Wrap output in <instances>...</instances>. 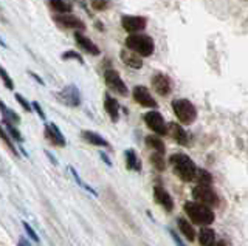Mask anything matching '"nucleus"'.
I'll return each mask as SVG.
<instances>
[{
  "mask_svg": "<svg viewBox=\"0 0 248 246\" xmlns=\"http://www.w3.org/2000/svg\"><path fill=\"white\" fill-rule=\"evenodd\" d=\"M169 164L172 166L174 174L183 181H192L196 178L197 167L194 161L185 153H174L169 157Z\"/></svg>",
  "mask_w": 248,
  "mask_h": 246,
  "instance_id": "f257e3e1",
  "label": "nucleus"
},
{
  "mask_svg": "<svg viewBox=\"0 0 248 246\" xmlns=\"http://www.w3.org/2000/svg\"><path fill=\"white\" fill-rule=\"evenodd\" d=\"M185 212L188 214V217L191 218L192 223L200 226H208L214 221V212L211 211V207L199 203V202H188L185 204Z\"/></svg>",
  "mask_w": 248,
  "mask_h": 246,
  "instance_id": "f03ea898",
  "label": "nucleus"
},
{
  "mask_svg": "<svg viewBox=\"0 0 248 246\" xmlns=\"http://www.w3.org/2000/svg\"><path fill=\"white\" fill-rule=\"evenodd\" d=\"M126 47L129 50H132V51H135L137 55L143 56V58H147V56H151L152 53H154L155 45H154L152 37L146 36V34H137V33H134V34L127 36Z\"/></svg>",
  "mask_w": 248,
  "mask_h": 246,
  "instance_id": "7ed1b4c3",
  "label": "nucleus"
},
{
  "mask_svg": "<svg viewBox=\"0 0 248 246\" xmlns=\"http://www.w3.org/2000/svg\"><path fill=\"white\" fill-rule=\"evenodd\" d=\"M172 109L177 119L182 122V124H192L197 118V110L194 104L188 99H175L172 102Z\"/></svg>",
  "mask_w": 248,
  "mask_h": 246,
  "instance_id": "20e7f679",
  "label": "nucleus"
},
{
  "mask_svg": "<svg viewBox=\"0 0 248 246\" xmlns=\"http://www.w3.org/2000/svg\"><path fill=\"white\" fill-rule=\"evenodd\" d=\"M192 197L196 202L203 203L209 207L219 204V197H217V194L211 189V186H208V184H197V186L192 189Z\"/></svg>",
  "mask_w": 248,
  "mask_h": 246,
  "instance_id": "39448f33",
  "label": "nucleus"
},
{
  "mask_svg": "<svg viewBox=\"0 0 248 246\" xmlns=\"http://www.w3.org/2000/svg\"><path fill=\"white\" fill-rule=\"evenodd\" d=\"M144 122H146V126L149 127L152 132L155 135H158V136H165L168 135V126H166V122H165V118H163V115L157 110H151V112H147L144 116H143Z\"/></svg>",
  "mask_w": 248,
  "mask_h": 246,
  "instance_id": "423d86ee",
  "label": "nucleus"
},
{
  "mask_svg": "<svg viewBox=\"0 0 248 246\" xmlns=\"http://www.w3.org/2000/svg\"><path fill=\"white\" fill-rule=\"evenodd\" d=\"M104 81H106V86L110 88L113 93L120 95V96H127L129 90L126 87V84H124V81L121 79V76L118 74V72L115 70H107L104 73Z\"/></svg>",
  "mask_w": 248,
  "mask_h": 246,
  "instance_id": "0eeeda50",
  "label": "nucleus"
},
{
  "mask_svg": "<svg viewBox=\"0 0 248 246\" xmlns=\"http://www.w3.org/2000/svg\"><path fill=\"white\" fill-rule=\"evenodd\" d=\"M58 99L65 104L67 107H79L81 105V95H79V90H78L76 86H73V84H70V86L64 87L61 91H58L56 93Z\"/></svg>",
  "mask_w": 248,
  "mask_h": 246,
  "instance_id": "6e6552de",
  "label": "nucleus"
},
{
  "mask_svg": "<svg viewBox=\"0 0 248 246\" xmlns=\"http://www.w3.org/2000/svg\"><path fill=\"white\" fill-rule=\"evenodd\" d=\"M121 25L127 33L134 34V33L143 31L147 25V20L146 17H141V16H123Z\"/></svg>",
  "mask_w": 248,
  "mask_h": 246,
  "instance_id": "1a4fd4ad",
  "label": "nucleus"
},
{
  "mask_svg": "<svg viewBox=\"0 0 248 246\" xmlns=\"http://www.w3.org/2000/svg\"><path fill=\"white\" fill-rule=\"evenodd\" d=\"M152 87L160 96H168L172 91V81H170L169 76L157 73L152 76Z\"/></svg>",
  "mask_w": 248,
  "mask_h": 246,
  "instance_id": "9d476101",
  "label": "nucleus"
},
{
  "mask_svg": "<svg viewBox=\"0 0 248 246\" xmlns=\"http://www.w3.org/2000/svg\"><path fill=\"white\" fill-rule=\"evenodd\" d=\"M132 95H134V99L140 105L147 107V109H155V107H157V101H155L154 96L151 95V91L144 86H137Z\"/></svg>",
  "mask_w": 248,
  "mask_h": 246,
  "instance_id": "9b49d317",
  "label": "nucleus"
},
{
  "mask_svg": "<svg viewBox=\"0 0 248 246\" xmlns=\"http://www.w3.org/2000/svg\"><path fill=\"white\" fill-rule=\"evenodd\" d=\"M54 22H56L58 25L64 27V28H70V29H76V31H82L85 28L84 22L76 17V16H72L70 13L67 14H59V16L54 17Z\"/></svg>",
  "mask_w": 248,
  "mask_h": 246,
  "instance_id": "f8f14e48",
  "label": "nucleus"
},
{
  "mask_svg": "<svg viewBox=\"0 0 248 246\" xmlns=\"http://www.w3.org/2000/svg\"><path fill=\"white\" fill-rule=\"evenodd\" d=\"M154 198H155V202H157L165 211L172 212V209H174V200H172V197L169 195V192L165 188L155 186L154 188Z\"/></svg>",
  "mask_w": 248,
  "mask_h": 246,
  "instance_id": "ddd939ff",
  "label": "nucleus"
},
{
  "mask_svg": "<svg viewBox=\"0 0 248 246\" xmlns=\"http://www.w3.org/2000/svg\"><path fill=\"white\" fill-rule=\"evenodd\" d=\"M45 136L53 145H58V147H64V145H65V138H64V135H62L59 127L54 124V122L45 126Z\"/></svg>",
  "mask_w": 248,
  "mask_h": 246,
  "instance_id": "4468645a",
  "label": "nucleus"
},
{
  "mask_svg": "<svg viewBox=\"0 0 248 246\" xmlns=\"http://www.w3.org/2000/svg\"><path fill=\"white\" fill-rule=\"evenodd\" d=\"M75 41H76L78 45H79L81 50H84L85 53H89V55H92V56H98L101 53L99 48H98V45H95V42L90 41L87 36H84L79 31L75 33Z\"/></svg>",
  "mask_w": 248,
  "mask_h": 246,
  "instance_id": "2eb2a0df",
  "label": "nucleus"
},
{
  "mask_svg": "<svg viewBox=\"0 0 248 246\" xmlns=\"http://www.w3.org/2000/svg\"><path fill=\"white\" fill-rule=\"evenodd\" d=\"M121 60L124 64H126L127 67H130V68H141L143 67V59H141V56L140 55H137L135 51H132V50H129V48H124L123 51H121Z\"/></svg>",
  "mask_w": 248,
  "mask_h": 246,
  "instance_id": "dca6fc26",
  "label": "nucleus"
},
{
  "mask_svg": "<svg viewBox=\"0 0 248 246\" xmlns=\"http://www.w3.org/2000/svg\"><path fill=\"white\" fill-rule=\"evenodd\" d=\"M168 133L174 138V140L182 144V145H188L189 140H188V133L185 132V130L182 129L180 124H175V122H170L169 127H168Z\"/></svg>",
  "mask_w": 248,
  "mask_h": 246,
  "instance_id": "f3484780",
  "label": "nucleus"
},
{
  "mask_svg": "<svg viewBox=\"0 0 248 246\" xmlns=\"http://www.w3.org/2000/svg\"><path fill=\"white\" fill-rule=\"evenodd\" d=\"M104 109H106L107 115L110 116V119L113 122L118 121V118H120V104H118V101H116L115 98H112L110 95L106 96V99H104Z\"/></svg>",
  "mask_w": 248,
  "mask_h": 246,
  "instance_id": "a211bd4d",
  "label": "nucleus"
},
{
  "mask_svg": "<svg viewBox=\"0 0 248 246\" xmlns=\"http://www.w3.org/2000/svg\"><path fill=\"white\" fill-rule=\"evenodd\" d=\"M81 135H82L84 140L92 145H98V147H110L108 141L104 140V138L101 135H98L96 132H92V130H82Z\"/></svg>",
  "mask_w": 248,
  "mask_h": 246,
  "instance_id": "6ab92c4d",
  "label": "nucleus"
},
{
  "mask_svg": "<svg viewBox=\"0 0 248 246\" xmlns=\"http://www.w3.org/2000/svg\"><path fill=\"white\" fill-rule=\"evenodd\" d=\"M0 113L3 115V121L5 122H10L13 126H17L20 122V116L16 112H13L10 107H8L2 99H0Z\"/></svg>",
  "mask_w": 248,
  "mask_h": 246,
  "instance_id": "aec40b11",
  "label": "nucleus"
},
{
  "mask_svg": "<svg viewBox=\"0 0 248 246\" xmlns=\"http://www.w3.org/2000/svg\"><path fill=\"white\" fill-rule=\"evenodd\" d=\"M177 225H178V229H180L182 235L186 237V240L194 242V238H196V231H194V226L191 225V223L185 218H178Z\"/></svg>",
  "mask_w": 248,
  "mask_h": 246,
  "instance_id": "412c9836",
  "label": "nucleus"
},
{
  "mask_svg": "<svg viewBox=\"0 0 248 246\" xmlns=\"http://www.w3.org/2000/svg\"><path fill=\"white\" fill-rule=\"evenodd\" d=\"M124 155H126V166H127L129 171H135V172L141 171V161L138 159V157H137V153H135L134 149L126 150Z\"/></svg>",
  "mask_w": 248,
  "mask_h": 246,
  "instance_id": "4be33fe9",
  "label": "nucleus"
},
{
  "mask_svg": "<svg viewBox=\"0 0 248 246\" xmlns=\"http://www.w3.org/2000/svg\"><path fill=\"white\" fill-rule=\"evenodd\" d=\"M199 242H200L202 246H209V245H213V243L216 242V234H214V231L203 226V228L200 229V232H199Z\"/></svg>",
  "mask_w": 248,
  "mask_h": 246,
  "instance_id": "5701e85b",
  "label": "nucleus"
},
{
  "mask_svg": "<svg viewBox=\"0 0 248 246\" xmlns=\"http://www.w3.org/2000/svg\"><path fill=\"white\" fill-rule=\"evenodd\" d=\"M146 144L149 145L151 149H154L155 152H158V153H165V150H166L165 143H163L157 135H149V136H146Z\"/></svg>",
  "mask_w": 248,
  "mask_h": 246,
  "instance_id": "b1692460",
  "label": "nucleus"
},
{
  "mask_svg": "<svg viewBox=\"0 0 248 246\" xmlns=\"http://www.w3.org/2000/svg\"><path fill=\"white\" fill-rule=\"evenodd\" d=\"M50 6L59 14H67L72 11V6H70L65 0H50Z\"/></svg>",
  "mask_w": 248,
  "mask_h": 246,
  "instance_id": "393cba45",
  "label": "nucleus"
},
{
  "mask_svg": "<svg viewBox=\"0 0 248 246\" xmlns=\"http://www.w3.org/2000/svg\"><path fill=\"white\" fill-rule=\"evenodd\" d=\"M0 140H2V141H3V144L6 145V147L11 150V153H14V155L17 157V149H16V145H14V144H13V141H11V138L8 136L6 130H5L2 126H0Z\"/></svg>",
  "mask_w": 248,
  "mask_h": 246,
  "instance_id": "a878e982",
  "label": "nucleus"
},
{
  "mask_svg": "<svg viewBox=\"0 0 248 246\" xmlns=\"http://www.w3.org/2000/svg\"><path fill=\"white\" fill-rule=\"evenodd\" d=\"M151 163L155 169H158V171H165L166 167V163H165V158H163V153H158L155 152L151 155Z\"/></svg>",
  "mask_w": 248,
  "mask_h": 246,
  "instance_id": "bb28decb",
  "label": "nucleus"
},
{
  "mask_svg": "<svg viewBox=\"0 0 248 246\" xmlns=\"http://www.w3.org/2000/svg\"><path fill=\"white\" fill-rule=\"evenodd\" d=\"M194 180H197L199 184H208V186H211V175H209V172L203 171V169H197V172H196V178Z\"/></svg>",
  "mask_w": 248,
  "mask_h": 246,
  "instance_id": "cd10ccee",
  "label": "nucleus"
},
{
  "mask_svg": "<svg viewBox=\"0 0 248 246\" xmlns=\"http://www.w3.org/2000/svg\"><path fill=\"white\" fill-rule=\"evenodd\" d=\"M62 60H76V62H79V64H84V59L82 56L79 55V53H76L73 50H68L65 53H62Z\"/></svg>",
  "mask_w": 248,
  "mask_h": 246,
  "instance_id": "c85d7f7f",
  "label": "nucleus"
},
{
  "mask_svg": "<svg viewBox=\"0 0 248 246\" xmlns=\"http://www.w3.org/2000/svg\"><path fill=\"white\" fill-rule=\"evenodd\" d=\"M3 124H5V129H6V132L11 135V138H14V140L17 141V143H22V141H23V138H22V135H20V132H19V130L16 129V126L10 124V122H5V121H3Z\"/></svg>",
  "mask_w": 248,
  "mask_h": 246,
  "instance_id": "c756f323",
  "label": "nucleus"
},
{
  "mask_svg": "<svg viewBox=\"0 0 248 246\" xmlns=\"http://www.w3.org/2000/svg\"><path fill=\"white\" fill-rule=\"evenodd\" d=\"M0 78H2V81H3V84L6 86L8 90H14V82H13L11 76L8 74V72L5 70L3 67H0Z\"/></svg>",
  "mask_w": 248,
  "mask_h": 246,
  "instance_id": "7c9ffc66",
  "label": "nucleus"
},
{
  "mask_svg": "<svg viewBox=\"0 0 248 246\" xmlns=\"http://www.w3.org/2000/svg\"><path fill=\"white\" fill-rule=\"evenodd\" d=\"M70 172H72V175L75 176V180H76V183H78V184H79V186H81V188H84L85 190H89V192H90V194H93V195H98L95 189H92L90 186H87V184H85V183H84V181H82V180L79 178V175H78V174H76V171H75V169H73V167H70Z\"/></svg>",
  "mask_w": 248,
  "mask_h": 246,
  "instance_id": "2f4dec72",
  "label": "nucleus"
},
{
  "mask_svg": "<svg viewBox=\"0 0 248 246\" xmlns=\"http://www.w3.org/2000/svg\"><path fill=\"white\" fill-rule=\"evenodd\" d=\"M14 98H16V101H17V102L20 104V107H22V109L25 110V112H33V105H31V104H30V102L27 101V99L23 98L20 93H16V95H14Z\"/></svg>",
  "mask_w": 248,
  "mask_h": 246,
  "instance_id": "473e14b6",
  "label": "nucleus"
},
{
  "mask_svg": "<svg viewBox=\"0 0 248 246\" xmlns=\"http://www.w3.org/2000/svg\"><path fill=\"white\" fill-rule=\"evenodd\" d=\"M108 0H92V8L95 11H106L108 8Z\"/></svg>",
  "mask_w": 248,
  "mask_h": 246,
  "instance_id": "72a5a7b5",
  "label": "nucleus"
},
{
  "mask_svg": "<svg viewBox=\"0 0 248 246\" xmlns=\"http://www.w3.org/2000/svg\"><path fill=\"white\" fill-rule=\"evenodd\" d=\"M22 226H23V229H25V232L28 234V237L31 238V240H34L36 243H39V237H37V234H36V231L31 228L27 221H22Z\"/></svg>",
  "mask_w": 248,
  "mask_h": 246,
  "instance_id": "f704fd0d",
  "label": "nucleus"
},
{
  "mask_svg": "<svg viewBox=\"0 0 248 246\" xmlns=\"http://www.w3.org/2000/svg\"><path fill=\"white\" fill-rule=\"evenodd\" d=\"M31 105H33V110L39 115V116H41V119H42V121H45V119H46V116H45V113H44V110H42L41 104H39L37 101H33V102H31Z\"/></svg>",
  "mask_w": 248,
  "mask_h": 246,
  "instance_id": "c9c22d12",
  "label": "nucleus"
},
{
  "mask_svg": "<svg viewBox=\"0 0 248 246\" xmlns=\"http://www.w3.org/2000/svg\"><path fill=\"white\" fill-rule=\"evenodd\" d=\"M169 234H170V237H172V240H174L175 246H185V243L180 240V237H178V234L175 232L174 229H169Z\"/></svg>",
  "mask_w": 248,
  "mask_h": 246,
  "instance_id": "e433bc0d",
  "label": "nucleus"
},
{
  "mask_svg": "<svg viewBox=\"0 0 248 246\" xmlns=\"http://www.w3.org/2000/svg\"><path fill=\"white\" fill-rule=\"evenodd\" d=\"M30 76H31V78H34V79H36V81H37L39 84H41V86H45V82H44V81H42L41 78H39V76H37L36 73H33V72H30Z\"/></svg>",
  "mask_w": 248,
  "mask_h": 246,
  "instance_id": "4c0bfd02",
  "label": "nucleus"
},
{
  "mask_svg": "<svg viewBox=\"0 0 248 246\" xmlns=\"http://www.w3.org/2000/svg\"><path fill=\"white\" fill-rule=\"evenodd\" d=\"M19 246H31V245L28 243V240H27L25 237H20L19 238Z\"/></svg>",
  "mask_w": 248,
  "mask_h": 246,
  "instance_id": "58836bf2",
  "label": "nucleus"
},
{
  "mask_svg": "<svg viewBox=\"0 0 248 246\" xmlns=\"http://www.w3.org/2000/svg\"><path fill=\"white\" fill-rule=\"evenodd\" d=\"M45 155H46V157H48V158H50V161H51V163H53V164H56V166H58V161H56V158H54V157L51 155V153H50V152H45Z\"/></svg>",
  "mask_w": 248,
  "mask_h": 246,
  "instance_id": "ea45409f",
  "label": "nucleus"
},
{
  "mask_svg": "<svg viewBox=\"0 0 248 246\" xmlns=\"http://www.w3.org/2000/svg\"><path fill=\"white\" fill-rule=\"evenodd\" d=\"M101 158H103V159L106 161V164H107V166H112V163H110V159H108V158H107V155H106V153H101Z\"/></svg>",
  "mask_w": 248,
  "mask_h": 246,
  "instance_id": "a19ab883",
  "label": "nucleus"
},
{
  "mask_svg": "<svg viewBox=\"0 0 248 246\" xmlns=\"http://www.w3.org/2000/svg\"><path fill=\"white\" fill-rule=\"evenodd\" d=\"M209 246H222V243H216V242H214L213 245H209Z\"/></svg>",
  "mask_w": 248,
  "mask_h": 246,
  "instance_id": "79ce46f5",
  "label": "nucleus"
},
{
  "mask_svg": "<svg viewBox=\"0 0 248 246\" xmlns=\"http://www.w3.org/2000/svg\"><path fill=\"white\" fill-rule=\"evenodd\" d=\"M0 45H2V47H6V45H5V42H3L2 39H0Z\"/></svg>",
  "mask_w": 248,
  "mask_h": 246,
  "instance_id": "37998d69",
  "label": "nucleus"
}]
</instances>
